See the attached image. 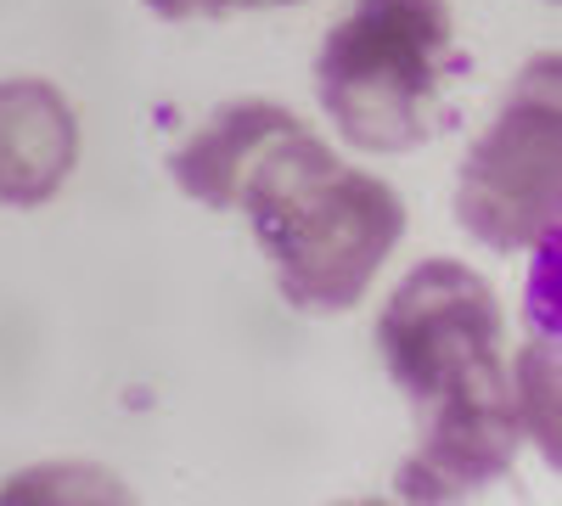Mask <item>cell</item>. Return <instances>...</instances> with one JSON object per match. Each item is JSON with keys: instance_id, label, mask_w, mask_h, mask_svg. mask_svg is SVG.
Masks as SVG:
<instances>
[{"instance_id": "6da1fadb", "label": "cell", "mask_w": 562, "mask_h": 506, "mask_svg": "<svg viewBox=\"0 0 562 506\" xmlns=\"http://www.w3.org/2000/svg\"><path fill=\"white\" fill-rule=\"evenodd\" d=\"M378 349L422 411V445L400 468L405 501H456L518 462V394L506 372V315L461 259H422L378 315Z\"/></svg>"}, {"instance_id": "7a4b0ae2", "label": "cell", "mask_w": 562, "mask_h": 506, "mask_svg": "<svg viewBox=\"0 0 562 506\" xmlns=\"http://www.w3.org/2000/svg\"><path fill=\"white\" fill-rule=\"evenodd\" d=\"M299 315H349L405 237V203L389 180L344 164L299 119L243 175L237 203Z\"/></svg>"}, {"instance_id": "3957f363", "label": "cell", "mask_w": 562, "mask_h": 506, "mask_svg": "<svg viewBox=\"0 0 562 506\" xmlns=\"http://www.w3.org/2000/svg\"><path fill=\"white\" fill-rule=\"evenodd\" d=\"M450 63V0H355L315 52V97L349 147L411 153L439 130Z\"/></svg>"}, {"instance_id": "277c9868", "label": "cell", "mask_w": 562, "mask_h": 506, "mask_svg": "<svg viewBox=\"0 0 562 506\" xmlns=\"http://www.w3.org/2000/svg\"><path fill=\"white\" fill-rule=\"evenodd\" d=\"M456 220L495 254L557 243V52L535 57L456 180Z\"/></svg>"}, {"instance_id": "5b68a950", "label": "cell", "mask_w": 562, "mask_h": 506, "mask_svg": "<svg viewBox=\"0 0 562 506\" xmlns=\"http://www.w3.org/2000/svg\"><path fill=\"white\" fill-rule=\"evenodd\" d=\"M79 164V113L52 79H0V203H52Z\"/></svg>"}, {"instance_id": "8992f818", "label": "cell", "mask_w": 562, "mask_h": 506, "mask_svg": "<svg viewBox=\"0 0 562 506\" xmlns=\"http://www.w3.org/2000/svg\"><path fill=\"white\" fill-rule=\"evenodd\" d=\"M299 113L276 102H225L214 108L169 158V175L186 198H198L203 209H231L237 203L243 175L259 164V153L276 142L281 130H293Z\"/></svg>"}, {"instance_id": "52a82bcc", "label": "cell", "mask_w": 562, "mask_h": 506, "mask_svg": "<svg viewBox=\"0 0 562 506\" xmlns=\"http://www.w3.org/2000/svg\"><path fill=\"white\" fill-rule=\"evenodd\" d=\"M140 7L169 23H192V18H231V12H265V7H304V0H140Z\"/></svg>"}]
</instances>
